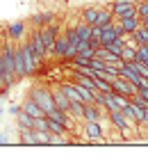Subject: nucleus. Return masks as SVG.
I'll list each match as a JSON object with an SVG mask.
<instances>
[{
    "label": "nucleus",
    "mask_w": 148,
    "mask_h": 160,
    "mask_svg": "<svg viewBox=\"0 0 148 160\" xmlns=\"http://www.w3.org/2000/svg\"><path fill=\"white\" fill-rule=\"evenodd\" d=\"M16 46H18L21 60H23V67H25V76H32V73H36V71H39V62H41V60L34 55V50L30 48L27 39H21V41H16Z\"/></svg>",
    "instance_id": "f257e3e1"
},
{
    "label": "nucleus",
    "mask_w": 148,
    "mask_h": 160,
    "mask_svg": "<svg viewBox=\"0 0 148 160\" xmlns=\"http://www.w3.org/2000/svg\"><path fill=\"white\" fill-rule=\"evenodd\" d=\"M30 98H32L34 103L43 110V114H48V112L55 108V103H53V94H50V87L34 85V87H32V92H30Z\"/></svg>",
    "instance_id": "f03ea898"
},
{
    "label": "nucleus",
    "mask_w": 148,
    "mask_h": 160,
    "mask_svg": "<svg viewBox=\"0 0 148 160\" xmlns=\"http://www.w3.org/2000/svg\"><path fill=\"white\" fill-rule=\"evenodd\" d=\"M27 43H30V48L34 50V55L39 57V60H46V46H43V39H41V30H39V28H34L32 32H27Z\"/></svg>",
    "instance_id": "7ed1b4c3"
},
{
    "label": "nucleus",
    "mask_w": 148,
    "mask_h": 160,
    "mask_svg": "<svg viewBox=\"0 0 148 160\" xmlns=\"http://www.w3.org/2000/svg\"><path fill=\"white\" fill-rule=\"evenodd\" d=\"M112 92L123 94V96H135V94H137V85H135V82H130L128 78L116 76V78L112 80Z\"/></svg>",
    "instance_id": "20e7f679"
},
{
    "label": "nucleus",
    "mask_w": 148,
    "mask_h": 160,
    "mask_svg": "<svg viewBox=\"0 0 148 160\" xmlns=\"http://www.w3.org/2000/svg\"><path fill=\"white\" fill-rule=\"evenodd\" d=\"M82 135L87 137L89 142H98L105 137V130H103V126L98 121H84V126H82Z\"/></svg>",
    "instance_id": "39448f33"
},
{
    "label": "nucleus",
    "mask_w": 148,
    "mask_h": 160,
    "mask_svg": "<svg viewBox=\"0 0 148 160\" xmlns=\"http://www.w3.org/2000/svg\"><path fill=\"white\" fill-rule=\"evenodd\" d=\"M109 9H112L114 18L128 16V14H137V12H135V0H114V2L109 5Z\"/></svg>",
    "instance_id": "423d86ee"
},
{
    "label": "nucleus",
    "mask_w": 148,
    "mask_h": 160,
    "mask_svg": "<svg viewBox=\"0 0 148 160\" xmlns=\"http://www.w3.org/2000/svg\"><path fill=\"white\" fill-rule=\"evenodd\" d=\"M116 23L121 25V30H123L125 34H132L139 25H141V18H139L137 14H128V16H118Z\"/></svg>",
    "instance_id": "0eeeda50"
},
{
    "label": "nucleus",
    "mask_w": 148,
    "mask_h": 160,
    "mask_svg": "<svg viewBox=\"0 0 148 160\" xmlns=\"http://www.w3.org/2000/svg\"><path fill=\"white\" fill-rule=\"evenodd\" d=\"M5 37H7V39H12V41H21V39H25V23H23V21L9 23V25H7V30H5Z\"/></svg>",
    "instance_id": "6e6552de"
},
{
    "label": "nucleus",
    "mask_w": 148,
    "mask_h": 160,
    "mask_svg": "<svg viewBox=\"0 0 148 160\" xmlns=\"http://www.w3.org/2000/svg\"><path fill=\"white\" fill-rule=\"evenodd\" d=\"M107 110H100L96 103H84L82 108V121H98L100 114H105Z\"/></svg>",
    "instance_id": "1a4fd4ad"
},
{
    "label": "nucleus",
    "mask_w": 148,
    "mask_h": 160,
    "mask_svg": "<svg viewBox=\"0 0 148 160\" xmlns=\"http://www.w3.org/2000/svg\"><path fill=\"white\" fill-rule=\"evenodd\" d=\"M50 94H53V103H55V108H59V110H69V103L71 101L66 98V94L59 89V85L57 87H50Z\"/></svg>",
    "instance_id": "9d476101"
},
{
    "label": "nucleus",
    "mask_w": 148,
    "mask_h": 160,
    "mask_svg": "<svg viewBox=\"0 0 148 160\" xmlns=\"http://www.w3.org/2000/svg\"><path fill=\"white\" fill-rule=\"evenodd\" d=\"M66 48H69V41H66V34H64V28H62V32L57 34L55 46H53V57H62V60H64Z\"/></svg>",
    "instance_id": "9b49d317"
},
{
    "label": "nucleus",
    "mask_w": 148,
    "mask_h": 160,
    "mask_svg": "<svg viewBox=\"0 0 148 160\" xmlns=\"http://www.w3.org/2000/svg\"><path fill=\"white\" fill-rule=\"evenodd\" d=\"M18 142L23 144V147H39L32 128H18Z\"/></svg>",
    "instance_id": "f8f14e48"
},
{
    "label": "nucleus",
    "mask_w": 148,
    "mask_h": 160,
    "mask_svg": "<svg viewBox=\"0 0 148 160\" xmlns=\"http://www.w3.org/2000/svg\"><path fill=\"white\" fill-rule=\"evenodd\" d=\"M55 18V12H39V14H34L32 16V25L34 28H43V25H48V23H53Z\"/></svg>",
    "instance_id": "ddd939ff"
},
{
    "label": "nucleus",
    "mask_w": 148,
    "mask_h": 160,
    "mask_svg": "<svg viewBox=\"0 0 148 160\" xmlns=\"http://www.w3.org/2000/svg\"><path fill=\"white\" fill-rule=\"evenodd\" d=\"M114 21V14H112V9L109 7H98V14H96V23L93 25H100V28H105V25H109Z\"/></svg>",
    "instance_id": "4468645a"
},
{
    "label": "nucleus",
    "mask_w": 148,
    "mask_h": 160,
    "mask_svg": "<svg viewBox=\"0 0 148 160\" xmlns=\"http://www.w3.org/2000/svg\"><path fill=\"white\" fill-rule=\"evenodd\" d=\"M21 110H23L25 114H30V117H32V119H34V117H41V114H43V110H41V108H39V105L34 103L32 98H25V103L21 105Z\"/></svg>",
    "instance_id": "2eb2a0df"
},
{
    "label": "nucleus",
    "mask_w": 148,
    "mask_h": 160,
    "mask_svg": "<svg viewBox=\"0 0 148 160\" xmlns=\"http://www.w3.org/2000/svg\"><path fill=\"white\" fill-rule=\"evenodd\" d=\"M73 25H75V32H78L80 41H89V37H91V25L84 23V21H75Z\"/></svg>",
    "instance_id": "dca6fc26"
},
{
    "label": "nucleus",
    "mask_w": 148,
    "mask_h": 160,
    "mask_svg": "<svg viewBox=\"0 0 148 160\" xmlns=\"http://www.w3.org/2000/svg\"><path fill=\"white\" fill-rule=\"evenodd\" d=\"M82 108H84L82 101H71V103H69V110H66V112H69L75 121H82Z\"/></svg>",
    "instance_id": "f3484780"
},
{
    "label": "nucleus",
    "mask_w": 148,
    "mask_h": 160,
    "mask_svg": "<svg viewBox=\"0 0 148 160\" xmlns=\"http://www.w3.org/2000/svg\"><path fill=\"white\" fill-rule=\"evenodd\" d=\"M48 130H50V135H69L71 130L64 126V123H59V121H53V119H48Z\"/></svg>",
    "instance_id": "a211bd4d"
},
{
    "label": "nucleus",
    "mask_w": 148,
    "mask_h": 160,
    "mask_svg": "<svg viewBox=\"0 0 148 160\" xmlns=\"http://www.w3.org/2000/svg\"><path fill=\"white\" fill-rule=\"evenodd\" d=\"M96 14H98V7H84L82 14H80V21H84V23L93 25V23H96Z\"/></svg>",
    "instance_id": "6ab92c4d"
},
{
    "label": "nucleus",
    "mask_w": 148,
    "mask_h": 160,
    "mask_svg": "<svg viewBox=\"0 0 148 160\" xmlns=\"http://www.w3.org/2000/svg\"><path fill=\"white\" fill-rule=\"evenodd\" d=\"M16 126H18V128H32V117L25 114L23 110H18V112H16Z\"/></svg>",
    "instance_id": "aec40b11"
},
{
    "label": "nucleus",
    "mask_w": 148,
    "mask_h": 160,
    "mask_svg": "<svg viewBox=\"0 0 148 160\" xmlns=\"http://www.w3.org/2000/svg\"><path fill=\"white\" fill-rule=\"evenodd\" d=\"M93 82H96V89H100L103 94L112 92V82H109V80H105V78H98V76H96V78H93Z\"/></svg>",
    "instance_id": "412c9836"
},
{
    "label": "nucleus",
    "mask_w": 148,
    "mask_h": 160,
    "mask_svg": "<svg viewBox=\"0 0 148 160\" xmlns=\"http://www.w3.org/2000/svg\"><path fill=\"white\" fill-rule=\"evenodd\" d=\"M132 37H135L139 43H148V28H144V25H139L135 32H132Z\"/></svg>",
    "instance_id": "4be33fe9"
},
{
    "label": "nucleus",
    "mask_w": 148,
    "mask_h": 160,
    "mask_svg": "<svg viewBox=\"0 0 148 160\" xmlns=\"http://www.w3.org/2000/svg\"><path fill=\"white\" fill-rule=\"evenodd\" d=\"M135 12L137 16H148V0H135Z\"/></svg>",
    "instance_id": "5701e85b"
},
{
    "label": "nucleus",
    "mask_w": 148,
    "mask_h": 160,
    "mask_svg": "<svg viewBox=\"0 0 148 160\" xmlns=\"http://www.w3.org/2000/svg\"><path fill=\"white\" fill-rule=\"evenodd\" d=\"M34 137H36V144H50V130H34Z\"/></svg>",
    "instance_id": "b1692460"
},
{
    "label": "nucleus",
    "mask_w": 148,
    "mask_h": 160,
    "mask_svg": "<svg viewBox=\"0 0 148 160\" xmlns=\"http://www.w3.org/2000/svg\"><path fill=\"white\" fill-rule=\"evenodd\" d=\"M105 110H118V105H116V94H114V92H107V94H105Z\"/></svg>",
    "instance_id": "393cba45"
},
{
    "label": "nucleus",
    "mask_w": 148,
    "mask_h": 160,
    "mask_svg": "<svg viewBox=\"0 0 148 160\" xmlns=\"http://www.w3.org/2000/svg\"><path fill=\"white\" fill-rule=\"evenodd\" d=\"M121 62H135V48L123 46V50H121Z\"/></svg>",
    "instance_id": "a878e982"
},
{
    "label": "nucleus",
    "mask_w": 148,
    "mask_h": 160,
    "mask_svg": "<svg viewBox=\"0 0 148 160\" xmlns=\"http://www.w3.org/2000/svg\"><path fill=\"white\" fill-rule=\"evenodd\" d=\"M0 92H7V82H5V62L0 55Z\"/></svg>",
    "instance_id": "bb28decb"
},
{
    "label": "nucleus",
    "mask_w": 148,
    "mask_h": 160,
    "mask_svg": "<svg viewBox=\"0 0 148 160\" xmlns=\"http://www.w3.org/2000/svg\"><path fill=\"white\" fill-rule=\"evenodd\" d=\"M50 144H53V147H64L66 137L64 135H50Z\"/></svg>",
    "instance_id": "cd10ccee"
},
{
    "label": "nucleus",
    "mask_w": 148,
    "mask_h": 160,
    "mask_svg": "<svg viewBox=\"0 0 148 160\" xmlns=\"http://www.w3.org/2000/svg\"><path fill=\"white\" fill-rule=\"evenodd\" d=\"M137 94H139V96H141L146 103H148V87H144V89H137Z\"/></svg>",
    "instance_id": "c85d7f7f"
},
{
    "label": "nucleus",
    "mask_w": 148,
    "mask_h": 160,
    "mask_svg": "<svg viewBox=\"0 0 148 160\" xmlns=\"http://www.w3.org/2000/svg\"><path fill=\"white\" fill-rule=\"evenodd\" d=\"M141 126H146V128H148V108L144 110V119H141Z\"/></svg>",
    "instance_id": "c756f323"
}]
</instances>
